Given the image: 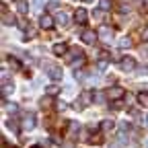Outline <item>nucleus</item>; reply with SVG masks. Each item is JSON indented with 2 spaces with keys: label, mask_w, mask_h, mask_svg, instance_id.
I'll list each match as a JSON object with an SVG mask.
<instances>
[{
  "label": "nucleus",
  "mask_w": 148,
  "mask_h": 148,
  "mask_svg": "<svg viewBox=\"0 0 148 148\" xmlns=\"http://www.w3.org/2000/svg\"><path fill=\"white\" fill-rule=\"evenodd\" d=\"M144 2H148V0H144Z\"/></svg>",
  "instance_id": "obj_34"
},
{
  "label": "nucleus",
  "mask_w": 148,
  "mask_h": 148,
  "mask_svg": "<svg viewBox=\"0 0 148 148\" xmlns=\"http://www.w3.org/2000/svg\"><path fill=\"white\" fill-rule=\"evenodd\" d=\"M33 148H39V146H33Z\"/></svg>",
  "instance_id": "obj_33"
},
{
  "label": "nucleus",
  "mask_w": 148,
  "mask_h": 148,
  "mask_svg": "<svg viewBox=\"0 0 148 148\" xmlns=\"http://www.w3.org/2000/svg\"><path fill=\"white\" fill-rule=\"evenodd\" d=\"M68 21H70V18H68V14H66V12H60V14H58V18H56V23H60V25H68Z\"/></svg>",
  "instance_id": "obj_14"
},
{
  "label": "nucleus",
  "mask_w": 148,
  "mask_h": 148,
  "mask_svg": "<svg viewBox=\"0 0 148 148\" xmlns=\"http://www.w3.org/2000/svg\"><path fill=\"white\" fill-rule=\"evenodd\" d=\"M144 125H146V127H148V115H146V117H144Z\"/></svg>",
  "instance_id": "obj_31"
},
{
  "label": "nucleus",
  "mask_w": 148,
  "mask_h": 148,
  "mask_svg": "<svg viewBox=\"0 0 148 148\" xmlns=\"http://www.w3.org/2000/svg\"><path fill=\"white\" fill-rule=\"evenodd\" d=\"M8 111H10V113H14V111H16V105H14V103H10V105H8Z\"/></svg>",
  "instance_id": "obj_29"
},
{
  "label": "nucleus",
  "mask_w": 148,
  "mask_h": 148,
  "mask_svg": "<svg viewBox=\"0 0 148 148\" xmlns=\"http://www.w3.org/2000/svg\"><path fill=\"white\" fill-rule=\"evenodd\" d=\"M74 18H76V23H78V25H84V23H86V18H88V12H86L84 8H78L76 14H74Z\"/></svg>",
  "instance_id": "obj_6"
},
{
  "label": "nucleus",
  "mask_w": 148,
  "mask_h": 148,
  "mask_svg": "<svg viewBox=\"0 0 148 148\" xmlns=\"http://www.w3.org/2000/svg\"><path fill=\"white\" fill-rule=\"evenodd\" d=\"M99 37H101V41L109 43L111 39H113V31H111L107 25H101V29H99Z\"/></svg>",
  "instance_id": "obj_3"
},
{
  "label": "nucleus",
  "mask_w": 148,
  "mask_h": 148,
  "mask_svg": "<svg viewBox=\"0 0 148 148\" xmlns=\"http://www.w3.org/2000/svg\"><path fill=\"white\" fill-rule=\"evenodd\" d=\"M119 47L121 49H130V47H132V39H130V37H123V39L119 41Z\"/></svg>",
  "instance_id": "obj_15"
},
{
  "label": "nucleus",
  "mask_w": 148,
  "mask_h": 148,
  "mask_svg": "<svg viewBox=\"0 0 148 148\" xmlns=\"http://www.w3.org/2000/svg\"><path fill=\"white\" fill-rule=\"evenodd\" d=\"M90 101H92V95L88 90H84L82 95H80V105H90Z\"/></svg>",
  "instance_id": "obj_10"
},
{
  "label": "nucleus",
  "mask_w": 148,
  "mask_h": 148,
  "mask_svg": "<svg viewBox=\"0 0 148 148\" xmlns=\"http://www.w3.org/2000/svg\"><path fill=\"white\" fill-rule=\"evenodd\" d=\"M27 35H29V37H35V35H37V31L31 27V29H27Z\"/></svg>",
  "instance_id": "obj_25"
},
{
  "label": "nucleus",
  "mask_w": 148,
  "mask_h": 148,
  "mask_svg": "<svg viewBox=\"0 0 148 148\" xmlns=\"http://www.w3.org/2000/svg\"><path fill=\"white\" fill-rule=\"evenodd\" d=\"M125 95V88H121V86H111V88H107V97L109 99H113V101H117V99H121Z\"/></svg>",
  "instance_id": "obj_1"
},
{
  "label": "nucleus",
  "mask_w": 148,
  "mask_h": 148,
  "mask_svg": "<svg viewBox=\"0 0 148 148\" xmlns=\"http://www.w3.org/2000/svg\"><path fill=\"white\" fill-rule=\"evenodd\" d=\"M58 90H60L58 86H56V84H51V86H47V95H56Z\"/></svg>",
  "instance_id": "obj_19"
},
{
  "label": "nucleus",
  "mask_w": 148,
  "mask_h": 148,
  "mask_svg": "<svg viewBox=\"0 0 148 148\" xmlns=\"http://www.w3.org/2000/svg\"><path fill=\"white\" fill-rule=\"evenodd\" d=\"M4 25H14V16L4 12Z\"/></svg>",
  "instance_id": "obj_18"
},
{
  "label": "nucleus",
  "mask_w": 148,
  "mask_h": 148,
  "mask_svg": "<svg viewBox=\"0 0 148 148\" xmlns=\"http://www.w3.org/2000/svg\"><path fill=\"white\" fill-rule=\"evenodd\" d=\"M97 37H99V33H95V31H84L82 33V41L84 43H95Z\"/></svg>",
  "instance_id": "obj_7"
},
{
  "label": "nucleus",
  "mask_w": 148,
  "mask_h": 148,
  "mask_svg": "<svg viewBox=\"0 0 148 148\" xmlns=\"http://www.w3.org/2000/svg\"><path fill=\"white\" fill-rule=\"evenodd\" d=\"M138 103L142 105V107H148V92L144 90V92H138Z\"/></svg>",
  "instance_id": "obj_13"
},
{
  "label": "nucleus",
  "mask_w": 148,
  "mask_h": 148,
  "mask_svg": "<svg viewBox=\"0 0 148 148\" xmlns=\"http://www.w3.org/2000/svg\"><path fill=\"white\" fill-rule=\"evenodd\" d=\"M53 23H56V21H53V16H51V14H47V12L39 16V27H41V29H51V27H53Z\"/></svg>",
  "instance_id": "obj_4"
},
{
  "label": "nucleus",
  "mask_w": 148,
  "mask_h": 148,
  "mask_svg": "<svg viewBox=\"0 0 148 148\" xmlns=\"http://www.w3.org/2000/svg\"><path fill=\"white\" fill-rule=\"evenodd\" d=\"M10 66H12V68H18V62H16V60H12V58H10Z\"/></svg>",
  "instance_id": "obj_30"
},
{
  "label": "nucleus",
  "mask_w": 148,
  "mask_h": 148,
  "mask_svg": "<svg viewBox=\"0 0 148 148\" xmlns=\"http://www.w3.org/2000/svg\"><path fill=\"white\" fill-rule=\"evenodd\" d=\"M84 2H92V0H84Z\"/></svg>",
  "instance_id": "obj_32"
},
{
  "label": "nucleus",
  "mask_w": 148,
  "mask_h": 148,
  "mask_svg": "<svg viewBox=\"0 0 148 148\" xmlns=\"http://www.w3.org/2000/svg\"><path fill=\"white\" fill-rule=\"evenodd\" d=\"M18 12H21V14H25V12H27V4L23 2V0L18 2Z\"/></svg>",
  "instance_id": "obj_21"
},
{
  "label": "nucleus",
  "mask_w": 148,
  "mask_h": 148,
  "mask_svg": "<svg viewBox=\"0 0 148 148\" xmlns=\"http://www.w3.org/2000/svg\"><path fill=\"white\" fill-rule=\"evenodd\" d=\"M47 8H49V10H56V8H58V4H56V2H49Z\"/></svg>",
  "instance_id": "obj_28"
},
{
  "label": "nucleus",
  "mask_w": 148,
  "mask_h": 148,
  "mask_svg": "<svg viewBox=\"0 0 148 148\" xmlns=\"http://www.w3.org/2000/svg\"><path fill=\"white\" fill-rule=\"evenodd\" d=\"M14 90V86H12V82L8 84L6 80H4V84H2V95H8V92H12Z\"/></svg>",
  "instance_id": "obj_17"
},
{
  "label": "nucleus",
  "mask_w": 148,
  "mask_h": 148,
  "mask_svg": "<svg viewBox=\"0 0 148 148\" xmlns=\"http://www.w3.org/2000/svg\"><path fill=\"white\" fill-rule=\"evenodd\" d=\"M8 127H10V130H14V132H16V123H14V119H8Z\"/></svg>",
  "instance_id": "obj_24"
},
{
  "label": "nucleus",
  "mask_w": 148,
  "mask_h": 148,
  "mask_svg": "<svg viewBox=\"0 0 148 148\" xmlns=\"http://www.w3.org/2000/svg\"><path fill=\"white\" fill-rule=\"evenodd\" d=\"M107 66H109V62H107V56H105V53H101V60L97 62V68L103 72V70H107Z\"/></svg>",
  "instance_id": "obj_11"
},
{
  "label": "nucleus",
  "mask_w": 148,
  "mask_h": 148,
  "mask_svg": "<svg viewBox=\"0 0 148 148\" xmlns=\"http://www.w3.org/2000/svg\"><path fill=\"white\" fill-rule=\"evenodd\" d=\"M51 97H53V95H47L45 99H41V105H43V107H49V103H51Z\"/></svg>",
  "instance_id": "obj_20"
},
{
  "label": "nucleus",
  "mask_w": 148,
  "mask_h": 148,
  "mask_svg": "<svg viewBox=\"0 0 148 148\" xmlns=\"http://www.w3.org/2000/svg\"><path fill=\"white\" fill-rule=\"evenodd\" d=\"M111 6H113V2H111V0H99V8H103V10H109Z\"/></svg>",
  "instance_id": "obj_16"
},
{
  "label": "nucleus",
  "mask_w": 148,
  "mask_h": 148,
  "mask_svg": "<svg viewBox=\"0 0 148 148\" xmlns=\"http://www.w3.org/2000/svg\"><path fill=\"white\" fill-rule=\"evenodd\" d=\"M23 127L27 130V132L35 127V115H33V113H29V115H27V117L23 119Z\"/></svg>",
  "instance_id": "obj_8"
},
{
  "label": "nucleus",
  "mask_w": 148,
  "mask_h": 148,
  "mask_svg": "<svg viewBox=\"0 0 148 148\" xmlns=\"http://www.w3.org/2000/svg\"><path fill=\"white\" fill-rule=\"evenodd\" d=\"M115 127V121L113 119H105L103 123H101V130H103V132H109V130H113Z\"/></svg>",
  "instance_id": "obj_12"
},
{
  "label": "nucleus",
  "mask_w": 148,
  "mask_h": 148,
  "mask_svg": "<svg viewBox=\"0 0 148 148\" xmlns=\"http://www.w3.org/2000/svg\"><path fill=\"white\" fill-rule=\"evenodd\" d=\"M119 68H121L123 72H132V70L136 68V60L132 58V56H125V58L119 62Z\"/></svg>",
  "instance_id": "obj_2"
},
{
  "label": "nucleus",
  "mask_w": 148,
  "mask_h": 148,
  "mask_svg": "<svg viewBox=\"0 0 148 148\" xmlns=\"http://www.w3.org/2000/svg\"><path fill=\"white\" fill-rule=\"evenodd\" d=\"M47 74H49V78L51 80H62V76H64V74H62V68H58V66H49L47 64Z\"/></svg>",
  "instance_id": "obj_5"
},
{
  "label": "nucleus",
  "mask_w": 148,
  "mask_h": 148,
  "mask_svg": "<svg viewBox=\"0 0 148 148\" xmlns=\"http://www.w3.org/2000/svg\"><path fill=\"white\" fill-rule=\"evenodd\" d=\"M146 146H148V142H146Z\"/></svg>",
  "instance_id": "obj_35"
},
{
  "label": "nucleus",
  "mask_w": 148,
  "mask_h": 148,
  "mask_svg": "<svg viewBox=\"0 0 148 148\" xmlns=\"http://www.w3.org/2000/svg\"><path fill=\"white\" fill-rule=\"evenodd\" d=\"M78 127H80L78 121H72V123H70V132H78Z\"/></svg>",
  "instance_id": "obj_22"
},
{
  "label": "nucleus",
  "mask_w": 148,
  "mask_h": 148,
  "mask_svg": "<svg viewBox=\"0 0 148 148\" xmlns=\"http://www.w3.org/2000/svg\"><path fill=\"white\" fill-rule=\"evenodd\" d=\"M142 39H144V41H148V29H144V31H142Z\"/></svg>",
  "instance_id": "obj_27"
},
{
  "label": "nucleus",
  "mask_w": 148,
  "mask_h": 148,
  "mask_svg": "<svg viewBox=\"0 0 148 148\" xmlns=\"http://www.w3.org/2000/svg\"><path fill=\"white\" fill-rule=\"evenodd\" d=\"M66 51H68V45H66V43H56V45H53V53H56V56H62V53H66Z\"/></svg>",
  "instance_id": "obj_9"
},
{
  "label": "nucleus",
  "mask_w": 148,
  "mask_h": 148,
  "mask_svg": "<svg viewBox=\"0 0 148 148\" xmlns=\"http://www.w3.org/2000/svg\"><path fill=\"white\" fill-rule=\"evenodd\" d=\"M95 101H99V103H103V101H105V97L101 95V92H97V95H95Z\"/></svg>",
  "instance_id": "obj_23"
},
{
  "label": "nucleus",
  "mask_w": 148,
  "mask_h": 148,
  "mask_svg": "<svg viewBox=\"0 0 148 148\" xmlns=\"http://www.w3.org/2000/svg\"><path fill=\"white\" fill-rule=\"evenodd\" d=\"M58 109H60V111H66V103L60 101V103H58Z\"/></svg>",
  "instance_id": "obj_26"
}]
</instances>
